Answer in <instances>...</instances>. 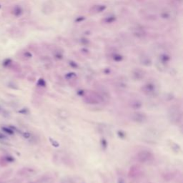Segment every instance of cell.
I'll return each mask as SVG.
<instances>
[{"label": "cell", "instance_id": "cell-4", "mask_svg": "<svg viewBox=\"0 0 183 183\" xmlns=\"http://www.w3.org/2000/svg\"><path fill=\"white\" fill-rule=\"evenodd\" d=\"M105 9H106V6H104V5H95L92 8V10L95 12H97V13H100V12L104 11Z\"/></svg>", "mask_w": 183, "mask_h": 183}, {"label": "cell", "instance_id": "cell-14", "mask_svg": "<svg viewBox=\"0 0 183 183\" xmlns=\"http://www.w3.org/2000/svg\"><path fill=\"white\" fill-rule=\"evenodd\" d=\"M4 159H5V161L7 162H12L14 161V159L12 157H11V156H6V157H4Z\"/></svg>", "mask_w": 183, "mask_h": 183}, {"label": "cell", "instance_id": "cell-13", "mask_svg": "<svg viewBox=\"0 0 183 183\" xmlns=\"http://www.w3.org/2000/svg\"><path fill=\"white\" fill-rule=\"evenodd\" d=\"M11 63H12V60H10V59H6L3 61V66L5 67H8V66H9L11 64Z\"/></svg>", "mask_w": 183, "mask_h": 183}, {"label": "cell", "instance_id": "cell-12", "mask_svg": "<svg viewBox=\"0 0 183 183\" xmlns=\"http://www.w3.org/2000/svg\"><path fill=\"white\" fill-rule=\"evenodd\" d=\"M160 60H161V61H162V62L166 63V62H167V61L170 60V57H169L168 55H165V54H163V55H161Z\"/></svg>", "mask_w": 183, "mask_h": 183}, {"label": "cell", "instance_id": "cell-2", "mask_svg": "<svg viewBox=\"0 0 183 183\" xmlns=\"http://www.w3.org/2000/svg\"><path fill=\"white\" fill-rule=\"evenodd\" d=\"M132 119L136 122H144L146 120V116L141 113H134L132 115Z\"/></svg>", "mask_w": 183, "mask_h": 183}, {"label": "cell", "instance_id": "cell-1", "mask_svg": "<svg viewBox=\"0 0 183 183\" xmlns=\"http://www.w3.org/2000/svg\"><path fill=\"white\" fill-rule=\"evenodd\" d=\"M152 157V154L148 151H142L138 154V159L142 162H145L149 161Z\"/></svg>", "mask_w": 183, "mask_h": 183}, {"label": "cell", "instance_id": "cell-10", "mask_svg": "<svg viewBox=\"0 0 183 183\" xmlns=\"http://www.w3.org/2000/svg\"><path fill=\"white\" fill-rule=\"evenodd\" d=\"M160 15H161L162 18H163V19H169V18H170V12H168V11H163L161 13Z\"/></svg>", "mask_w": 183, "mask_h": 183}, {"label": "cell", "instance_id": "cell-9", "mask_svg": "<svg viewBox=\"0 0 183 183\" xmlns=\"http://www.w3.org/2000/svg\"><path fill=\"white\" fill-rule=\"evenodd\" d=\"M116 20V17L115 16H110V17H107L104 19V22L107 24H112Z\"/></svg>", "mask_w": 183, "mask_h": 183}, {"label": "cell", "instance_id": "cell-11", "mask_svg": "<svg viewBox=\"0 0 183 183\" xmlns=\"http://www.w3.org/2000/svg\"><path fill=\"white\" fill-rule=\"evenodd\" d=\"M112 59L116 61H122L123 57L122 55H119V54H114L112 55Z\"/></svg>", "mask_w": 183, "mask_h": 183}, {"label": "cell", "instance_id": "cell-5", "mask_svg": "<svg viewBox=\"0 0 183 183\" xmlns=\"http://www.w3.org/2000/svg\"><path fill=\"white\" fill-rule=\"evenodd\" d=\"M133 75L134 77L137 79H140L144 77V72L142 70L140 69H136L135 71L133 72Z\"/></svg>", "mask_w": 183, "mask_h": 183}, {"label": "cell", "instance_id": "cell-7", "mask_svg": "<svg viewBox=\"0 0 183 183\" xmlns=\"http://www.w3.org/2000/svg\"><path fill=\"white\" fill-rule=\"evenodd\" d=\"M140 61L142 62V64H145V65H150L151 64V60L148 57H145V56H143L140 58Z\"/></svg>", "mask_w": 183, "mask_h": 183}, {"label": "cell", "instance_id": "cell-15", "mask_svg": "<svg viewBox=\"0 0 183 183\" xmlns=\"http://www.w3.org/2000/svg\"><path fill=\"white\" fill-rule=\"evenodd\" d=\"M7 140V137L4 134L0 132V140Z\"/></svg>", "mask_w": 183, "mask_h": 183}, {"label": "cell", "instance_id": "cell-6", "mask_svg": "<svg viewBox=\"0 0 183 183\" xmlns=\"http://www.w3.org/2000/svg\"><path fill=\"white\" fill-rule=\"evenodd\" d=\"M143 90L145 92L149 94V93H151L152 92H153L154 90V86L152 84H147L146 85L144 88H143Z\"/></svg>", "mask_w": 183, "mask_h": 183}, {"label": "cell", "instance_id": "cell-20", "mask_svg": "<svg viewBox=\"0 0 183 183\" xmlns=\"http://www.w3.org/2000/svg\"><path fill=\"white\" fill-rule=\"evenodd\" d=\"M180 1H181V0H180Z\"/></svg>", "mask_w": 183, "mask_h": 183}, {"label": "cell", "instance_id": "cell-3", "mask_svg": "<svg viewBox=\"0 0 183 183\" xmlns=\"http://www.w3.org/2000/svg\"><path fill=\"white\" fill-rule=\"evenodd\" d=\"M23 13V10L22 8L19 6H16L13 10V14H14L15 17H19Z\"/></svg>", "mask_w": 183, "mask_h": 183}, {"label": "cell", "instance_id": "cell-18", "mask_svg": "<svg viewBox=\"0 0 183 183\" xmlns=\"http://www.w3.org/2000/svg\"><path fill=\"white\" fill-rule=\"evenodd\" d=\"M24 55H25V56L27 57H31V55L30 52H27Z\"/></svg>", "mask_w": 183, "mask_h": 183}, {"label": "cell", "instance_id": "cell-17", "mask_svg": "<svg viewBox=\"0 0 183 183\" xmlns=\"http://www.w3.org/2000/svg\"><path fill=\"white\" fill-rule=\"evenodd\" d=\"M23 136H24V137H26V138H28V137H30V134L29 133H24Z\"/></svg>", "mask_w": 183, "mask_h": 183}, {"label": "cell", "instance_id": "cell-19", "mask_svg": "<svg viewBox=\"0 0 183 183\" xmlns=\"http://www.w3.org/2000/svg\"><path fill=\"white\" fill-rule=\"evenodd\" d=\"M1 5H0V9H1Z\"/></svg>", "mask_w": 183, "mask_h": 183}, {"label": "cell", "instance_id": "cell-8", "mask_svg": "<svg viewBox=\"0 0 183 183\" xmlns=\"http://www.w3.org/2000/svg\"><path fill=\"white\" fill-rule=\"evenodd\" d=\"M1 129H2V131H3L4 133H6V134H9V135H13L14 133V130H13L11 127H3L1 128Z\"/></svg>", "mask_w": 183, "mask_h": 183}, {"label": "cell", "instance_id": "cell-16", "mask_svg": "<svg viewBox=\"0 0 183 183\" xmlns=\"http://www.w3.org/2000/svg\"><path fill=\"white\" fill-rule=\"evenodd\" d=\"M85 19V17H77V19L75 20L77 22H82V21H84Z\"/></svg>", "mask_w": 183, "mask_h": 183}]
</instances>
